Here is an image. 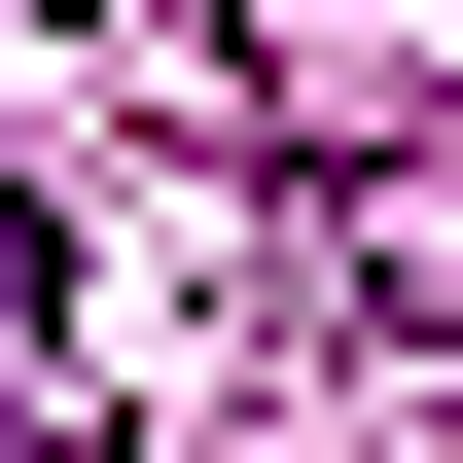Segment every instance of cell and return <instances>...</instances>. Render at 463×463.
<instances>
[{"instance_id":"6da1fadb","label":"cell","mask_w":463,"mask_h":463,"mask_svg":"<svg viewBox=\"0 0 463 463\" xmlns=\"http://www.w3.org/2000/svg\"><path fill=\"white\" fill-rule=\"evenodd\" d=\"M36 356H71V321H36V214H0V392H36Z\"/></svg>"}]
</instances>
